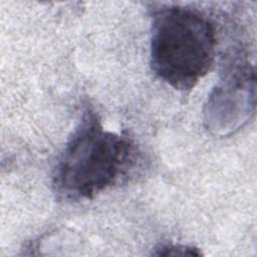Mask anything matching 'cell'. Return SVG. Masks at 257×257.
I'll return each mask as SVG.
<instances>
[{
	"mask_svg": "<svg viewBox=\"0 0 257 257\" xmlns=\"http://www.w3.org/2000/svg\"><path fill=\"white\" fill-rule=\"evenodd\" d=\"M132 151L127 137L104 130L96 112L86 108L55 166V192L71 201L94 198L120 177Z\"/></svg>",
	"mask_w": 257,
	"mask_h": 257,
	"instance_id": "7a4b0ae2",
	"label": "cell"
},
{
	"mask_svg": "<svg viewBox=\"0 0 257 257\" xmlns=\"http://www.w3.org/2000/svg\"><path fill=\"white\" fill-rule=\"evenodd\" d=\"M156 252L154 255L157 256H200L202 255L201 251L198 248L187 246V245H180V244H164L160 245L158 248L155 249Z\"/></svg>",
	"mask_w": 257,
	"mask_h": 257,
	"instance_id": "3957f363",
	"label": "cell"
},
{
	"mask_svg": "<svg viewBox=\"0 0 257 257\" xmlns=\"http://www.w3.org/2000/svg\"><path fill=\"white\" fill-rule=\"evenodd\" d=\"M151 17L153 71L175 89H192L213 66L214 24L201 12L181 6L161 5Z\"/></svg>",
	"mask_w": 257,
	"mask_h": 257,
	"instance_id": "6da1fadb",
	"label": "cell"
}]
</instances>
